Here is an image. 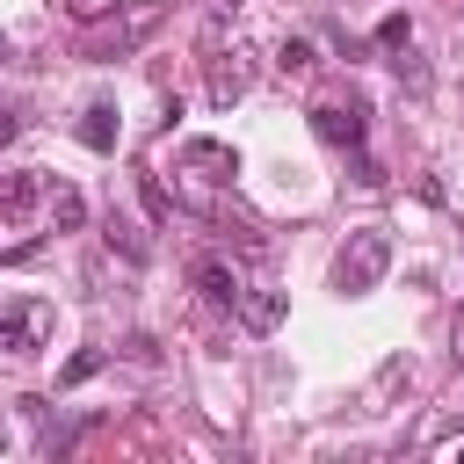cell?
Returning a JSON list of instances; mask_svg holds the SVG:
<instances>
[{"label":"cell","instance_id":"cell-1","mask_svg":"<svg viewBox=\"0 0 464 464\" xmlns=\"http://www.w3.org/2000/svg\"><path fill=\"white\" fill-rule=\"evenodd\" d=\"M384 268H392V232L384 225H355L341 239V254H334V290L341 297H370L384 283Z\"/></svg>","mask_w":464,"mask_h":464},{"label":"cell","instance_id":"cell-2","mask_svg":"<svg viewBox=\"0 0 464 464\" xmlns=\"http://www.w3.org/2000/svg\"><path fill=\"white\" fill-rule=\"evenodd\" d=\"M181 174H203V181H232L239 174V152L225 138H188L181 145Z\"/></svg>","mask_w":464,"mask_h":464},{"label":"cell","instance_id":"cell-3","mask_svg":"<svg viewBox=\"0 0 464 464\" xmlns=\"http://www.w3.org/2000/svg\"><path fill=\"white\" fill-rule=\"evenodd\" d=\"M44 326H51V304H7L0 312V348L7 355H29L44 341Z\"/></svg>","mask_w":464,"mask_h":464},{"label":"cell","instance_id":"cell-4","mask_svg":"<svg viewBox=\"0 0 464 464\" xmlns=\"http://www.w3.org/2000/svg\"><path fill=\"white\" fill-rule=\"evenodd\" d=\"M188 283H196V290H203V304H218V312H239V297H246V290H239V276H232L225 261H210V254L188 268Z\"/></svg>","mask_w":464,"mask_h":464},{"label":"cell","instance_id":"cell-5","mask_svg":"<svg viewBox=\"0 0 464 464\" xmlns=\"http://www.w3.org/2000/svg\"><path fill=\"white\" fill-rule=\"evenodd\" d=\"M116 138H123L116 102H87V109H80V145H87V152H116Z\"/></svg>","mask_w":464,"mask_h":464},{"label":"cell","instance_id":"cell-6","mask_svg":"<svg viewBox=\"0 0 464 464\" xmlns=\"http://www.w3.org/2000/svg\"><path fill=\"white\" fill-rule=\"evenodd\" d=\"M283 312H290L283 290H246V297H239V326H246V334H276Z\"/></svg>","mask_w":464,"mask_h":464},{"label":"cell","instance_id":"cell-7","mask_svg":"<svg viewBox=\"0 0 464 464\" xmlns=\"http://www.w3.org/2000/svg\"><path fill=\"white\" fill-rule=\"evenodd\" d=\"M312 130H319L326 145L355 152V145H362V109H312Z\"/></svg>","mask_w":464,"mask_h":464},{"label":"cell","instance_id":"cell-8","mask_svg":"<svg viewBox=\"0 0 464 464\" xmlns=\"http://www.w3.org/2000/svg\"><path fill=\"white\" fill-rule=\"evenodd\" d=\"M44 210H51V232H80V225H87V196H80L72 181H51V203H44Z\"/></svg>","mask_w":464,"mask_h":464},{"label":"cell","instance_id":"cell-9","mask_svg":"<svg viewBox=\"0 0 464 464\" xmlns=\"http://www.w3.org/2000/svg\"><path fill=\"white\" fill-rule=\"evenodd\" d=\"M246 80H254V72H246L239 58H210V102H218V109H232V102L246 94Z\"/></svg>","mask_w":464,"mask_h":464},{"label":"cell","instance_id":"cell-10","mask_svg":"<svg viewBox=\"0 0 464 464\" xmlns=\"http://www.w3.org/2000/svg\"><path fill=\"white\" fill-rule=\"evenodd\" d=\"M109 246H116V254H123L130 268H145V261H152V239H145V232H138L130 218H109Z\"/></svg>","mask_w":464,"mask_h":464},{"label":"cell","instance_id":"cell-11","mask_svg":"<svg viewBox=\"0 0 464 464\" xmlns=\"http://www.w3.org/2000/svg\"><path fill=\"white\" fill-rule=\"evenodd\" d=\"M319 65V51H312V36H283L276 44V72H290V80H304Z\"/></svg>","mask_w":464,"mask_h":464},{"label":"cell","instance_id":"cell-12","mask_svg":"<svg viewBox=\"0 0 464 464\" xmlns=\"http://www.w3.org/2000/svg\"><path fill=\"white\" fill-rule=\"evenodd\" d=\"M102 348H80V355H65V370H58V392H72V384H87V377H102Z\"/></svg>","mask_w":464,"mask_h":464},{"label":"cell","instance_id":"cell-13","mask_svg":"<svg viewBox=\"0 0 464 464\" xmlns=\"http://www.w3.org/2000/svg\"><path fill=\"white\" fill-rule=\"evenodd\" d=\"M36 188H44L36 174H7V218H22V210L36 203Z\"/></svg>","mask_w":464,"mask_h":464},{"label":"cell","instance_id":"cell-14","mask_svg":"<svg viewBox=\"0 0 464 464\" xmlns=\"http://www.w3.org/2000/svg\"><path fill=\"white\" fill-rule=\"evenodd\" d=\"M377 44H384V51H406V44H413V22H406V14H384V22H377Z\"/></svg>","mask_w":464,"mask_h":464},{"label":"cell","instance_id":"cell-15","mask_svg":"<svg viewBox=\"0 0 464 464\" xmlns=\"http://www.w3.org/2000/svg\"><path fill=\"white\" fill-rule=\"evenodd\" d=\"M138 188H145V210H152V218L167 225V218H174V196L160 188V174H138Z\"/></svg>","mask_w":464,"mask_h":464},{"label":"cell","instance_id":"cell-16","mask_svg":"<svg viewBox=\"0 0 464 464\" xmlns=\"http://www.w3.org/2000/svg\"><path fill=\"white\" fill-rule=\"evenodd\" d=\"M392 65H399V80H406V87H413V94H420V87H428V65H420V51H413V44H406V51H399V58H392Z\"/></svg>","mask_w":464,"mask_h":464},{"label":"cell","instance_id":"cell-17","mask_svg":"<svg viewBox=\"0 0 464 464\" xmlns=\"http://www.w3.org/2000/svg\"><path fill=\"white\" fill-rule=\"evenodd\" d=\"M116 7H123V0H65L72 22H102V14H116Z\"/></svg>","mask_w":464,"mask_h":464},{"label":"cell","instance_id":"cell-18","mask_svg":"<svg viewBox=\"0 0 464 464\" xmlns=\"http://www.w3.org/2000/svg\"><path fill=\"white\" fill-rule=\"evenodd\" d=\"M450 341H457V362H464V312L450 319Z\"/></svg>","mask_w":464,"mask_h":464}]
</instances>
